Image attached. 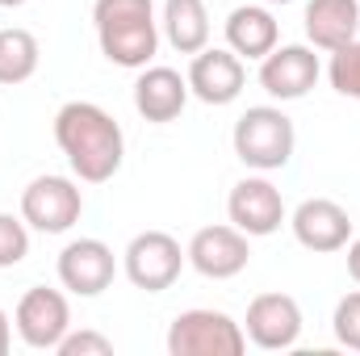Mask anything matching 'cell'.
Wrapping results in <instances>:
<instances>
[{
  "instance_id": "2e32d148",
  "label": "cell",
  "mask_w": 360,
  "mask_h": 356,
  "mask_svg": "<svg viewBox=\"0 0 360 356\" xmlns=\"http://www.w3.org/2000/svg\"><path fill=\"white\" fill-rule=\"evenodd\" d=\"M306 38L314 51H340L360 30V0H306Z\"/></svg>"
},
{
  "instance_id": "4fadbf2b",
  "label": "cell",
  "mask_w": 360,
  "mask_h": 356,
  "mask_svg": "<svg viewBox=\"0 0 360 356\" xmlns=\"http://www.w3.org/2000/svg\"><path fill=\"white\" fill-rule=\"evenodd\" d=\"M243 336L264 348V352H285L302 340V306L289 293H260L248 306L243 319Z\"/></svg>"
},
{
  "instance_id": "9a60e30c",
  "label": "cell",
  "mask_w": 360,
  "mask_h": 356,
  "mask_svg": "<svg viewBox=\"0 0 360 356\" xmlns=\"http://www.w3.org/2000/svg\"><path fill=\"white\" fill-rule=\"evenodd\" d=\"M188 80L180 76L176 68H143L139 72V80H134V109H139V117H147V122H155V126H168V122H176L180 113H184V105H188Z\"/></svg>"
},
{
  "instance_id": "8992f818",
  "label": "cell",
  "mask_w": 360,
  "mask_h": 356,
  "mask_svg": "<svg viewBox=\"0 0 360 356\" xmlns=\"http://www.w3.org/2000/svg\"><path fill=\"white\" fill-rule=\"evenodd\" d=\"M84 214V193L72 177H34L21 193V218L30 231L68 235Z\"/></svg>"
},
{
  "instance_id": "277c9868",
  "label": "cell",
  "mask_w": 360,
  "mask_h": 356,
  "mask_svg": "<svg viewBox=\"0 0 360 356\" xmlns=\"http://www.w3.org/2000/svg\"><path fill=\"white\" fill-rule=\"evenodd\" d=\"M248 336L243 323H235L226 310H184L168 327V352L172 356H243Z\"/></svg>"
},
{
  "instance_id": "4316f807",
  "label": "cell",
  "mask_w": 360,
  "mask_h": 356,
  "mask_svg": "<svg viewBox=\"0 0 360 356\" xmlns=\"http://www.w3.org/2000/svg\"><path fill=\"white\" fill-rule=\"evenodd\" d=\"M260 4H293V0H260Z\"/></svg>"
},
{
  "instance_id": "5b68a950",
  "label": "cell",
  "mask_w": 360,
  "mask_h": 356,
  "mask_svg": "<svg viewBox=\"0 0 360 356\" xmlns=\"http://www.w3.org/2000/svg\"><path fill=\"white\" fill-rule=\"evenodd\" d=\"M184 265H188V256H184V248H180L168 231H143V235H134V239L126 243V252H122V272H126V281H130L134 289H143V293H164V289H172L180 281V272H184Z\"/></svg>"
},
{
  "instance_id": "484cf974",
  "label": "cell",
  "mask_w": 360,
  "mask_h": 356,
  "mask_svg": "<svg viewBox=\"0 0 360 356\" xmlns=\"http://www.w3.org/2000/svg\"><path fill=\"white\" fill-rule=\"evenodd\" d=\"M25 0H0V8H21Z\"/></svg>"
},
{
  "instance_id": "6da1fadb",
  "label": "cell",
  "mask_w": 360,
  "mask_h": 356,
  "mask_svg": "<svg viewBox=\"0 0 360 356\" xmlns=\"http://www.w3.org/2000/svg\"><path fill=\"white\" fill-rule=\"evenodd\" d=\"M55 143L84 184L113 180L126 160V134L117 117L92 101H68L55 113Z\"/></svg>"
},
{
  "instance_id": "7402d4cb",
  "label": "cell",
  "mask_w": 360,
  "mask_h": 356,
  "mask_svg": "<svg viewBox=\"0 0 360 356\" xmlns=\"http://www.w3.org/2000/svg\"><path fill=\"white\" fill-rule=\"evenodd\" d=\"M331 327H335V340H340L344 348L360 352V289L348 293V298H340V306H335V314H331Z\"/></svg>"
},
{
  "instance_id": "8fae6325",
  "label": "cell",
  "mask_w": 360,
  "mask_h": 356,
  "mask_svg": "<svg viewBox=\"0 0 360 356\" xmlns=\"http://www.w3.org/2000/svg\"><path fill=\"white\" fill-rule=\"evenodd\" d=\"M117 276V256L105 239H72L59 252V285L76 298H101Z\"/></svg>"
},
{
  "instance_id": "9c48e42d",
  "label": "cell",
  "mask_w": 360,
  "mask_h": 356,
  "mask_svg": "<svg viewBox=\"0 0 360 356\" xmlns=\"http://www.w3.org/2000/svg\"><path fill=\"white\" fill-rule=\"evenodd\" d=\"M184 256H188V265L197 268L205 281H231V276H239L248 268V260H252V239L239 227L218 222V227H201L188 239Z\"/></svg>"
},
{
  "instance_id": "d6986e66",
  "label": "cell",
  "mask_w": 360,
  "mask_h": 356,
  "mask_svg": "<svg viewBox=\"0 0 360 356\" xmlns=\"http://www.w3.org/2000/svg\"><path fill=\"white\" fill-rule=\"evenodd\" d=\"M42 63V46L30 30H0V84H25Z\"/></svg>"
},
{
  "instance_id": "cb8c5ba5",
  "label": "cell",
  "mask_w": 360,
  "mask_h": 356,
  "mask_svg": "<svg viewBox=\"0 0 360 356\" xmlns=\"http://www.w3.org/2000/svg\"><path fill=\"white\" fill-rule=\"evenodd\" d=\"M348 272H352V281L360 285V239H348Z\"/></svg>"
},
{
  "instance_id": "5bb4252c",
  "label": "cell",
  "mask_w": 360,
  "mask_h": 356,
  "mask_svg": "<svg viewBox=\"0 0 360 356\" xmlns=\"http://www.w3.org/2000/svg\"><path fill=\"white\" fill-rule=\"evenodd\" d=\"M289 227H293V239L306 248V252H344L348 239H352V218L340 201L331 197H306L293 214H289Z\"/></svg>"
},
{
  "instance_id": "e0dca14e",
  "label": "cell",
  "mask_w": 360,
  "mask_h": 356,
  "mask_svg": "<svg viewBox=\"0 0 360 356\" xmlns=\"http://www.w3.org/2000/svg\"><path fill=\"white\" fill-rule=\"evenodd\" d=\"M276 42H281V25H276L269 4H239V8H231V17H226V46L239 59H256L260 63Z\"/></svg>"
},
{
  "instance_id": "52a82bcc",
  "label": "cell",
  "mask_w": 360,
  "mask_h": 356,
  "mask_svg": "<svg viewBox=\"0 0 360 356\" xmlns=\"http://www.w3.org/2000/svg\"><path fill=\"white\" fill-rule=\"evenodd\" d=\"M13 327L21 336V344L38 348V352H55L63 344V336L72 331V306L63 289L51 285H30L13 310Z\"/></svg>"
},
{
  "instance_id": "ac0fdd59",
  "label": "cell",
  "mask_w": 360,
  "mask_h": 356,
  "mask_svg": "<svg viewBox=\"0 0 360 356\" xmlns=\"http://www.w3.org/2000/svg\"><path fill=\"white\" fill-rule=\"evenodd\" d=\"M164 38L172 42V51L180 55H197L210 46V13L205 0H164Z\"/></svg>"
},
{
  "instance_id": "44dd1931",
  "label": "cell",
  "mask_w": 360,
  "mask_h": 356,
  "mask_svg": "<svg viewBox=\"0 0 360 356\" xmlns=\"http://www.w3.org/2000/svg\"><path fill=\"white\" fill-rule=\"evenodd\" d=\"M30 256V227L25 218L0 214V268H13Z\"/></svg>"
},
{
  "instance_id": "7a4b0ae2",
  "label": "cell",
  "mask_w": 360,
  "mask_h": 356,
  "mask_svg": "<svg viewBox=\"0 0 360 356\" xmlns=\"http://www.w3.org/2000/svg\"><path fill=\"white\" fill-rule=\"evenodd\" d=\"M92 25H96L101 55L113 68L143 72L160 51V21L151 0H96Z\"/></svg>"
},
{
  "instance_id": "603a6c76",
  "label": "cell",
  "mask_w": 360,
  "mask_h": 356,
  "mask_svg": "<svg viewBox=\"0 0 360 356\" xmlns=\"http://www.w3.org/2000/svg\"><path fill=\"white\" fill-rule=\"evenodd\" d=\"M55 352L59 356H113V340L101 336V331H68Z\"/></svg>"
},
{
  "instance_id": "7c38bea8",
  "label": "cell",
  "mask_w": 360,
  "mask_h": 356,
  "mask_svg": "<svg viewBox=\"0 0 360 356\" xmlns=\"http://www.w3.org/2000/svg\"><path fill=\"white\" fill-rule=\"evenodd\" d=\"M184 80L201 105H231V101H239V92L248 84V68L231 46H205L193 55Z\"/></svg>"
},
{
  "instance_id": "ffe728a7",
  "label": "cell",
  "mask_w": 360,
  "mask_h": 356,
  "mask_svg": "<svg viewBox=\"0 0 360 356\" xmlns=\"http://www.w3.org/2000/svg\"><path fill=\"white\" fill-rule=\"evenodd\" d=\"M327 80L340 96H352L360 101V38H352L348 46L331 51V63H327Z\"/></svg>"
},
{
  "instance_id": "3957f363",
  "label": "cell",
  "mask_w": 360,
  "mask_h": 356,
  "mask_svg": "<svg viewBox=\"0 0 360 356\" xmlns=\"http://www.w3.org/2000/svg\"><path fill=\"white\" fill-rule=\"evenodd\" d=\"M235 155L252 168V172H281L293 160L297 147V130L293 117L276 105H252L248 113H239L235 130H231Z\"/></svg>"
},
{
  "instance_id": "d4e9b609",
  "label": "cell",
  "mask_w": 360,
  "mask_h": 356,
  "mask_svg": "<svg viewBox=\"0 0 360 356\" xmlns=\"http://www.w3.org/2000/svg\"><path fill=\"white\" fill-rule=\"evenodd\" d=\"M8 348H13V323H8V314L0 310V356H8Z\"/></svg>"
},
{
  "instance_id": "ba28073f",
  "label": "cell",
  "mask_w": 360,
  "mask_h": 356,
  "mask_svg": "<svg viewBox=\"0 0 360 356\" xmlns=\"http://www.w3.org/2000/svg\"><path fill=\"white\" fill-rule=\"evenodd\" d=\"M226 218H231V227H239L248 239H264V235H276V231L289 222V210H285L281 189H276L264 172H256V177H243L231 189V197H226Z\"/></svg>"
},
{
  "instance_id": "30bf717a",
  "label": "cell",
  "mask_w": 360,
  "mask_h": 356,
  "mask_svg": "<svg viewBox=\"0 0 360 356\" xmlns=\"http://www.w3.org/2000/svg\"><path fill=\"white\" fill-rule=\"evenodd\" d=\"M319 76H323V63L314 46H302V42H285V46L276 42L260 59V89L272 101H302L319 84Z\"/></svg>"
}]
</instances>
